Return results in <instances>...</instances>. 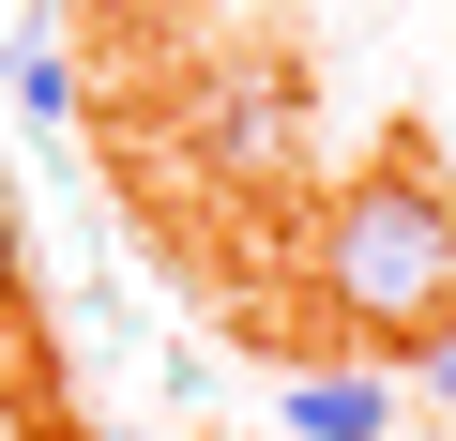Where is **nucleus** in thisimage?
I'll return each mask as SVG.
<instances>
[{
	"instance_id": "f257e3e1",
	"label": "nucleus",
	"mask_w": 456,
	"mask_h": 441,
	"mask_svg": "<svg viewBox=\"0 0 456 441\" xmlns=\"http://www.w3.org/2000/svg\"><path fill=\"white\" fill-rule=\"evenodd\" d=\"M305 274H320V305H335L350 335H395V350L456 335V198H441L426 167H350V183L320 198Z\"/></svg>"
},
{
	"instance_id": "f03ea898",
	"label": "nucleus",
	"mask_w": 456,
	"mask_h": 441,
	"mask_svg": "<svg viewBox=\"0 0 456 441\" xmlns=\"http://www.w3.org/2000/svg\"><path fill=\"white\" fill-rule=\"evenodd\" d=\"M289 137H305V92H289L274 61H228V77H213V107H198V152H213L228 183L289 167Z\"/></svg>"
},
{
	"instance_id": "7ed1b4c3",
	"label": "nucleus",
	"mask_w": 456,
	"mask_h": 441,
	"mask_svg": "<svg viewBox=\"0 0 456 441\" xmlns=\"http://www.w3.org/2000/svg\"><path fill=\"white\" fill-rule=\"evenodd\" d=\"M289 441H395V380H365V365L289 380Z\"/></svg>"
},
{
	"instance_id": "20e7f679",
	"label": "nucleus",
	"mask_w": 456,
	"mask_h": 441,
	"mask_svg": "<svg viewBox=\"0 0 456 441\" xmlns=\"http://www.w3.org/2000/svg\"><path fill=\"white\" fill-rule=\"evenodd\" d=\"M0 92H16L31 122H61V107H77V61H61V31H16V46H0Z\"/></svg>"
},
{
	"instance_id": "39448f33",
	"label": "nucleus",
	"mask_w": 456,
	"mask_h": 441,
	"mask_svg": "<svg viewBox=\"0 0 456 441\" xmlns=\"http://www.w3.org/2000/svg\"><path fill=\"white\" fill-rule=\"evenodd\" d=\"M31 305V229H16V198H0V320Z\"/></svg>"
},
{
	"instance_id": "423d86ee",
	"label": "nucleus",
	"mask_w": 456,
	"mask_h": 441,
	"mask_svg": "<svg viewBox=\"0 0 456 441\" xmlns=\"http://www.w3.org/2000/svg\"><path fill=\"white\" fill-rule=\"evenodd\" d=\"M426 396H441V411H456V335H426Z\"/></svg>"
}]
</instances>
